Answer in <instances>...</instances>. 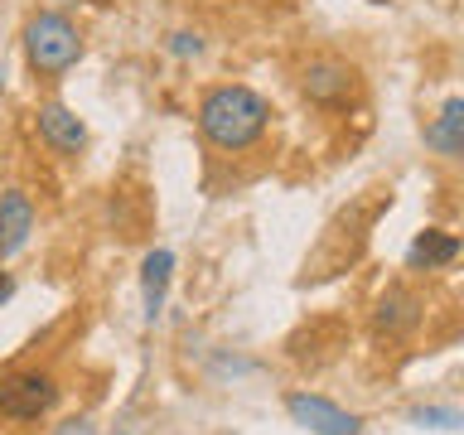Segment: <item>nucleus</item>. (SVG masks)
I'll use <instances>...</instances> for the list:
<instances>
[{
  "label": "nucleus",
  "mask_w": 464,
  "mask_h": 435,
  "mask_svg": "<svg viewBox=\"0 0 464 435\" xmlns=\"http://www.w3.org/2000/svg\"><path fill=\"white\" fill-rule=\"evenodd\" d=\"M266 121H271L266 97L252 92V87H242V82H223V87H213V92H203V102H198V130L208 136V145H218V150H227V155L256 145Z\"/></svg>",
  "instance_id": "obj_1"
},
{
  "label": "nucleus",
  "mask_w": 464,
  "mask_h": 435,
  "mask_svg": "<svg viewBox=\"0 0 464 435\" xmlns=\"http://www.w3.org/2000/svg\"><path fill=\"white\" fill-rule=\"evenodd\" d=\"M24 53H29V63H34V72L58 78V72H68L82 58V34L68 14L44 10L24 24Z\"/></svg>",
  "instance_id": "obj_2"
},
{
  "label": "nucleus",
  "mask_w": 464,
  "mask_h": 435,
  "mask_svg": "<svg viewBox=\"0 0 464 435\" xmlns=\"http://www.w3.org/2000/svg\"><path fill=\"white\" fill-rule=\"evenodd\" d=\"M58 406V382L49 372H14L0 382V411L14 420H39Z\"/></svg>",
  "instance_id": "obj_3"
},
{
  "label": "nucleus",
  "mask_w": 464,
  "mask_h": 435,
  "mask_svg": "<svg viewBox=\"0 0 464 435\" xmlns=\"http://www.w3.org/2000/svg\"><path fill=\"white\" fill-rule=\"evenodd\" d=\"M285 411L295 426H304L310 435H358L362 420L343 406H334L329 397H314V392H290L285 397Z\"/></svg>",
  "instance_id": "obj_4"
},
{
  "label": "nucleus",
  "mask_w": 464,
  "mask_h": 435,
  "mask_svg": "<svg viewBox=\"0 0 464 435\" xmlns=\"http://www.w3.org/2000/svg\"><path fill=\"white\" fill-rule=\"evenodd\" d=\"M300 87L310 102H319V107H339V102H348L358 92V68L343 63V58H314V63L300 72Z\"/></svg>",
  "instance_id": "obj_5"
},
{
  "label": "nucleus",
  "mask_w": 464,
  "mask_h": 435,
  "mask_svg": "<svg viewBox=\"0 0 464 435\" xmlns=\"http://www.w3.org/2000/svg\"><path fill=\"white\" fill-rule=\"evenodd\" d=\"M29 232H34V203L24 188H5L0 194V261L20 256L29 246Z\"/></svg>",
  "instance_id": "obj_6"
},
{
  "label": "nucleus",
  "mask_w": 464,
  "mask_h": 435,
  "mask_svg": "<svg viewBox=\"0 0 464 435\" xmlns=\"http://www.w3.org/2000/svg\"><path fill=\"white\" fill-rule=\"evenodd\" d=\"M34 121H39V136L53 145L58 155H78L82 145H87V126H82V116L63 107V102H44V107L34 111Z\"/></svg>",
  "instance_id": "obj_7"
},
{
  "label": "nucleus",
  "mask_w": 464,
  "mask_h": 435,
  "mask_svg": "<svg viewBox=\"0 0 464 435\" xmlns=\"http://www.w3.org/2000/svg\"><path fill=\"white\" fill-rule=\"evenodd\" d=\"M372 324H377V334H387V339H406V334L420 324V300L401 285L387 290V295L377 300V310H372Z\"/></svg>",
  "instance_id": "obj_8"
},
{
  "label": "nucleus",
  "mask_w": 464,
  "mask_h": 435,
  "mask_svg": "<svg viewBox=\"0 0 464 435\" xmlns=\"http://www.w3.org/2000/svg\"><path fill=\"white\" fill-rule=\"evenodd\" d=\"M426 145H430V150H440L445 160L464 155V102L459 97H445L440 116L426 126Z\"/></svg>",
  "instance_id": "obj_9"
},
{
  "label": "nucleus",
  "mask_w": 464,
  "mask_h": 435,
  "mask_svg": "<svg viewBox=\"0 0 464 435\" xmlns=\"http://www.w3.org/2000/svg\"><path fill=\"white\" fill-rule=\"evenodd\" d=\"M459 256V237L455 232H440V227H426L420 237L411 242V252H406V266L411 271H435V266H450V261Z\"/></svg>",
  "instance_id": "obj_10"
},
{
  "label": "nucleus",
  "mask_w": 464,
  "mask_h": 435,
  "mask_svg": "<svg viewBox=\"0 0 464 435\" xmlns=\"http://www.w3.org/2000/svg\"><path fill=\"white\" fill-rule=\"evenodd\" d=\"M169 276H174V252L155 246L150 256L140 261V290H145V314H160L165 310V290H169Z\"/></svg>",
  "instance_id": "obj_11"
},
{
  "label": "nucleus",
  "mask_w": 464,
  "mask_h": 435,
  "mask_svg": "<svg viewBox=\"0 0 464 435\" xmlns=\"http://www.w3.org/2000/svg\"><path fill=\"white\" fill-rule=\"evenodd\" d=\"M416 426H430V430H455L459 426V411L455 406H420V411H411Z\"/></svg>",
  "instance_id": "obj_12"
},
{
  "label": "nucleus",
  "mask_w": 464,
  "mask_h": 435,
  "mask_svg": "<svg viewBox=\"0 0 464 435\" xmlns=\"http://www.w3.org/2000/svg\"><path fill=\"white\" fill-rule=\"evenodd\" d=\"M169 49H174V58H198L203 53V39L198 34H174Z\"/></svg>",
  "instance_id": "obj_13"
},
{
  "label": "nucleus",
  "mask_w": 464,
  "mask_h": 435,
  "mask_svg": "<svg viewBox=\"0 0 464 435\" xmlns=\"http://www.w3.org/2000/svg\"><path fill=\"white\" fill-rule=\"evenodd\" d=\"M14 295V281H10V271H0V300H10Z\"/></svg>",
  "instance_id": "obj_14"
},
{
  "label": "nucleus",
  "mask_w": 464,
  "mask_h": 435,
  "mask_svg": "<svg viewBox=\"0 0 464 435\" xmlns=\"http://www.w3.org/2000/svg\"><path fill=\"white\" fill-rule=\"evenodd\" d=\"M0 87H5V63H0Z\"/></svg>",
  "instance_id": "obj_15"
},
{
  "label": "nucleus",
  "mask_w": 464,
  "mask_h": 435,
  "mask_svg": "<svg viewBox=\"0 0 464 435\" xmlns=\"http://www.w3.org/2000/svg\"><path fill=\"white\" fill-rule=\"evenodd\" d=\"M372 5H387V0H372Z\"/></svg>",
  "instance_id": "obj_16"
}]
</instances>
